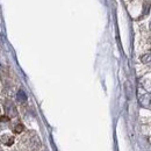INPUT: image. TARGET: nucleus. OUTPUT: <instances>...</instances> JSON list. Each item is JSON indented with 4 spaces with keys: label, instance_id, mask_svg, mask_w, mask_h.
Segmentation results:
<instances>
[{
    "label": "nucleus",
    "instance_id": "obj_1",
    "mask_svg": "<svg viewBox=\"0 0 151 151\" xmlns=\"http://www.w3.org/2000/svg\"><path fill=\"white\" fill-rule=\"evenodd\" d=\"M5 111H6V113L9 117H13V116L18 115V112H17V108H15L14 104L11 102V101H6L5 102Z\"/></svg>",
    "mask_w": 151,
    "mask_h": 151
},
{
    "label": "nucleus",
    "instance_id": "obj_2",
    "mask_svg": "<svg viewBox=\"0 0 151 151\" xmlns=\"http://www.w3.org/2000/svg\"><path fill=\"white\" fill-rule=\"evenodd\" d=\"M139 102L144 106V107H149L151 102V96L149 94H144L139 96Z\"/></svg>",
    "mask_w": 151,
    "mask_h": 151
},
{
    "label": "nucleus",
    "instance_id": "obj_3",
    "mask_svg": "<svg viewBox=\"0 0 151 151\" xmlns=\"http://www.w3.org/2000/svg\"><path fill=\"white\" fill-rule=\"evenodd\" d=\"M17 96H18V100H19L20 102H26V100H27V95H26V93L22 90H20L19 92H18Z\"/></svg>",
    "mask_w": 151,
    "mask_h": 151
},
{
    "label": "nucleus",
    "instance_id": "obj_4",
    "mask_svg": "<svg viewBox=\"0 0 151 151\" xmlns=\"http://www.w3.org/2000/svg\"><path fill=\"white\" fill-rule=\"evenodd\" d=\"M142 62L145 64H151V54H147L142 57Z\"/></svg>",
    "mask_w": 151,
    "mask_h": 151
},
{
    "label": "nucleus",
    "instance_id": "obj_5",
    "mask_svg": "<svg viewBox=\"0 0 151 151\" xmlns=\"http://www.w3.org/2000/svg\"><path fill=\"white\" fill-rule=\"evenodd\" d=\"M23 130V126L22 124H18L17 127H15V129H14V132H17V134H19Z\"/></svg>",
    "mask_w": 151,
    "mask_h": 151
},
{
    "label": "nucleus",
    "instance_id": "obj_6",
    "mask_svg": "<svg viewBox=\"0 0 151 151\" xmlns=\"http://www.w3.org/2000/svg\"><path fill=\"white\" fill-rule=\"evenodd\" d=\"M150 29H151V23H150Z\"/></svg>",
    "mask_w": 151,
    "mask_h": 151
}]
</instances>
